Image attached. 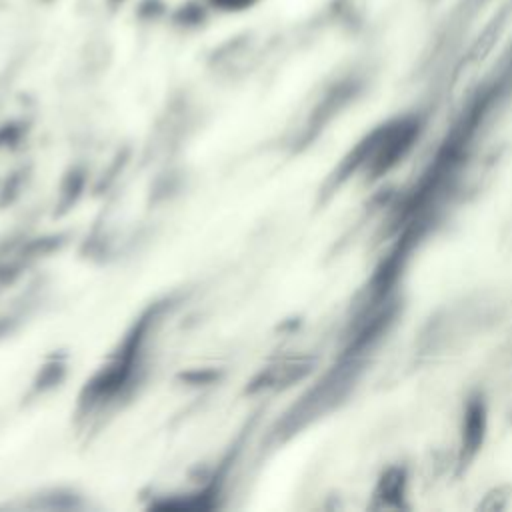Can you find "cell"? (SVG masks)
I'll list each match as a JSON object with an SVG mask.
<instances>
[{
	"instance_id": "cell-1",
	"label": "cell",
	"mask_w": 512,
	"mask_h": 512,
	"mask_svg": "<svg viewBox=\"0 0 512 512\" xmlns=\"http://www.w3.org/2000/svg\"><path fill=\"white\" fill-rule=\"evenodd\" d=\"M210 2L214 6H218L220 10H244V8H250L258 0H210Z\"/></svg>"
}]
</instances>
